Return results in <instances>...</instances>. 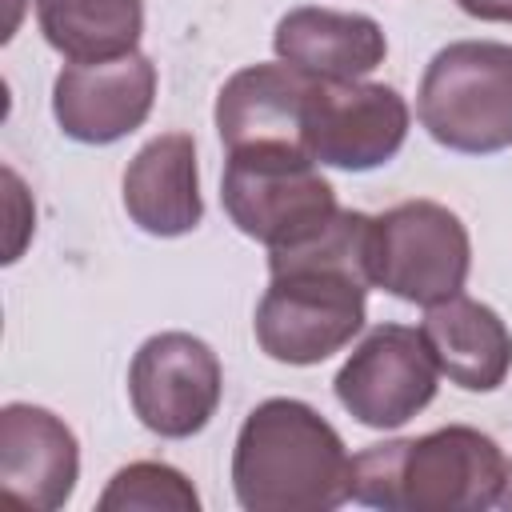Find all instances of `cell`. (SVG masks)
Here are the masks:
<instances>
[{
    "label": "cell",
    "instance_id": "d6986e66",
    "mask_svg": "<svg viewBox=\"0 0 512 512\" xmlns=\"http://www.w3.org/2000/svg\"><path fill=\"white\" fill-rule=\"evenodd\" d=\"M500 508L512 512V464H508V476H504V492H500Z\"/></svg>",
    "mask_w": 512,
    "mask_h": 512
},
{
    "label": "cell",
    "instance_id": "9a60e30c",
    "mask_svg": "<svg viewBox=\"0 0 512 512\" xmlns=\"http://www.w3.org/2000/svg\"><path fill=\"white\" fill-rule=\"evenodd\" d=\"M420 332L436 368L464 392H496L512 372V332L504 316L464 292L428 304Z\"/></svg>",
    "mask_w": 512,
    "mask_h": 512
},
{
    "label": "cell",
    "instance_id": "7c38bea8",
    "mask_svg": "<svg viewBox=\"0 0 512 512\" xmlns=\"http://www.w3.org/2000/svg\"><path fill=\"white\" fill-rule=\"evenodd\" d=\"M124 212L128 220L160 240L188 236L204 220L196 140L188 132L152 136L124 168Z\"/></svg>",
    "mask_w": 512,
    "mask_h": 512
},
{
    "label": "cell",
    "instance_id": "52a82bcc",
    "mask_svg": "<svg viewBox=\"0 0 512 512\" xmlns=\"http://www.w3.org/2000/svg\"><path fill=\"white\" fill-rule=\"evenodd\" d=\"M224 396V368L212 344L192 332L148 336L128 364V400L136 420L164 436L188 440L208 428Z\"/></svg>",
    "mask_w": 512,
    "mask_h": 512
},
{
    "label": "cell",
    "instance_id": "7a4b0ae2",
    "mask_svg": "<svg viewBox=\"0 0 512 512\" xmlns=\"http://www.w3.org/2000/svg\"><path fill=\"white\" fill-rule=\"evenodd\" d=\"M232 492L244 512H332L352 500V456L304 400H260L232 444Z\"/></svg>",
    "mask_w": 512,
    "mask_h": 512
},
{
    "label": "cell",
    "instance_id": "3957f363",
    "mask_svg": "<svg viewBox=\"0 0 512 512\" xmlns=\"http://www.w3.org/2000/svg\"><path fill=\"white\" fill-rule=\"evenodd\" d=\"M504 476L508 460L488 432L448 424L356 452L352 500L384 512H484L500 504Z\"/></svg>",
    "mask_w": 512,
    "mask_h": 512
},
{
    "label": "cell",
    "instance_id": "5bb4252c",
    "mask_svg": "<svg viewBox=\"0 0 512 512\" xmlns=\"http://www.w3.org/2000/svg\"><path fill=\"white\" fill-rule=\"evenodd\" d=\"M312 76L292 64H248L232 72L216 96V132L220 144H300L304 148V104L312 92Z\"/></svg>",
    "mask_w": 512,
    "mask_h": 512
},
{
    "label": "cell",
    "instance_id": "e0dca14e",
    "mask_svg": "<svg viewBox=\"0 0 512 512\" xmlns=\"http://www.w3.org/2000/svg\"><path fill=\"white\" fill-rule=\"evenodd\" d=\"M100 512H200L192 480L164 460L124 464L96 500Z\"/></svg>",
    "mask_w": 512,
    "mask_h": 512
},
{
    "label": "cell",
    "instance_id": "5b68a950",
    "mask_svg": "<svg viewBox=\"0 0 512 512\" xmlns=\"http://www.w3.org/2000/svg\"><path fill=\"white\" fill-rule=\"evenodd\" d=\"M220 204L228 220L268 252L316 236L340 212L336 188L300 144L232 148L220 176Z\"/></svg>",
    "mask_w": 512,
    "mask_h": 512
},
{
    "label": "cell",
    "instance_id": "9c48e42d",
    "mask_svg": "<svg viewBox=\"0 0 512 512\" xmlns=\"http://www.w3.org/2000/svg\"><path fill=\"white\" fill-rule=\"evenodd\" d=\"M440 368L420 328L376 324L340 364L332 392L364 428H400L436 400Z\"/></svg>",
    "mask_w": 512,
    "mask_h": 512
},
{
    "label": "cell",
    "instance_id": "30bf717a",
    "mask_svg": "<svg viewBox=\"0 0 512 512\" xmlns=\"http://www.w3.org/2000/svg\"><path fill=\"white\" fill-rule=\"evenodd\" d=\"M156 104V64L144 52L100 60V64H64L52 84V116L60 132L76 144H116L132 136Z\"/></svg>",
    "mask_w": 512,
    "mask_h": 512
},
{
    "label": "cell",
    "instance_id": "2e32d148",
    "mask_svg": "<svg viewBox=\"0 0 512 512\" xmlns=\"http://www.w3.org/2000/svg\"><path fill=\"white\" fill-rule=\"evenodd\" d=\"M36 24L68 64L120 60L144 36V0H36Z\"/></svg>",
    "mask_w": 512,
    "mask_h": 512
},
{
    "label": "cell",
    "instance_id": "ba28073f",
    "mask_svg": "<svg viewBox=\"0 0 512 512\" xmlns=\"http://www.w3.org/2000/svg\"><path fill=\"white\" fill-rule=\"evenodd\" d=\"M408 104L392 84L316 80L304 104V148L316 164L372 172L408 140Z\"/></svg>",
    "mask_w": 512,
    "mask_h": 512
},
{
    "label": "cell",
    "instance_id": "6da1fadb",
    "mask_svg": "<svg viewBox=\"0 0 512 512\" xmlns=\"http://www.w3.org/2000/svg\"><path fill=\"white\" fill-rule=\"evenodd\" d=\"M368 224L340 208L316 236L268 252V288L256 304V344L268 360L308 368L364 328L368 316Z\"/></svg>",
    "mask_w": 512,
    "mask_h": 512
},
{
    "label": "cell",
    "instance_id": "277c9868",
    "mask_svg": "<svg viewBox=\"0 0 512 512\" xmlns=\"http://www.w3.org/2000/svg\"><path fill=\"white\" fill-rule=\"evenodd\" d=\"M424 132L464 156L512 148V44L456 40L440 48L416 92Z\"/></svg>",
    "mask_w": 512,
    "mask_h": 512
},
{
    "label": "cell",
    "instance_id": "4fadbf2b",
    "mask_svg": "<svg viewBox=\"0 0 512 512\" xmlns=\"http://www.w3.org/2000/svg\"><path fill=\"white\" fill-rule=\"evenodd\" d=\"M276 60L292 64L312 80H364L388 56L384 28L364 12L336 8H292L272 32Z\"/></svg>",
    "mask_w": 512,
    "mask_h": 512
},
{
    "label": "cell",
    "instance_id": "ac0fdd59",
    "mask_svg": "<svg viewBox=\"0 0 512 512\" xmlns=\"http://www.w3.org/2000/svg\"><path fill=\"white\" fill-rule=\"evenodd\" d=\"M460 12L488 24H512V0H456Z\"/></svg>",
    "mask_w": 512,
    "mask_h": 512
},
{
    "label": "cell",
    "instance_id": "8fae6325",
    "mask_svg": "<svg viewBox=\"0 0 512 512\" xmlns=\"http://www.w3.org/2000/svg\"><path fill=\"white\" fill-rule=\"evenodd\" d=\"M80 480V444L76 432L40 404H4L0 408V488L36 508L56 512L72 500Z\"/></svg>",
    "mask_w": 512,
    "mask_h": 512
},
{
    "label": "cell",
    "instance_id": "8992f818",
    "mask_svg": "<svg viewBox=\"0 0 512 512\" xmlns=\"http://www.w3.org/2000/svg\"><path fill=\"white\" fill-rule=\"evenodd\" d=\"M472 268L464 220L436 200H404L368 224V280L404 304L460 296Z\"/></svg>",
    "mask_w": 512,
    "mask_h": 512
}]
</instances>
